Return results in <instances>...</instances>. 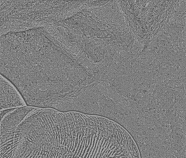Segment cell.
Returning a JSON list of instances; mask_svg holds the SVG:
<instances>
[{"label":"cell","mask_w":186,"mask_h":158,"mask_svg":"<svg viewBox=\"0 0 186 158\" xmlns=\"http://www.w3.org/2000/svg\"><path fill=\"white\" fill-rule=\"evenodd\" d=\"M91 63L99 64L109 58L111 48L92 38L74 33L69 44Z\"/></svg>","instance_id":"cell-1"},{"label":"cell","mask_w":186,"mask_h":158,"mask_svg":"<svg viewBox=\"0 0 186 158\" xmlns=\"http://www.w3.org/2000/svg\"><path fill=\"white\" fill-rule=\"evenodd\" d=\"M0 77V111L28 106L15 85L1 74Z\"/></svg>","instance_id":"cell-2"},{"label":"cell","mask_w":186,"mask_h":158,"mask_svg":"<svg viewBox=\"0 0 186 158\" xmlns=\"http://www.w3.org/2000/svg\"><path fill=\"white\" fill-rule=\"evenodd\" d=\"M36 107L28 106L1 111V135L15 131L27 114Z\"/></svg>","instance_id":"cell-3"},{"label":"cell","mask_w":186,"mask_h":158,"mask_svg":"<svg viewBox=\"0 0 186 158\" xmlns=\"http://www.w3.org/2000/svg\"><path fill=\"white\" fill-rule=\"evenodd\" d=\"M114 0H85L83 6L91 8L103 6Z\"/></svg>","instance_id":"cell-4"}]
</instances>
